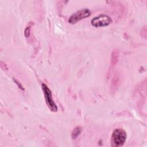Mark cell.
<instances>
[{
    "instance_id": "obj_6",
    "label": "cell",
    "mask_w": 147,
    "mask_h": 147,
    "mask_svg": "<svg viewBox=\"0 0 147 147\" xmlns=\"http://www.w3.org/2000/svg\"><path fill=\"white\" fill-rule=\"evenodd\" d=\"M30 28L29 27H27L25 30V32H24V34H25V36L26 37H28L29 36H30Z\"/></svg>"
},
{
    "instance_id": "obj_1",
    "label": "cell",
    "mask_w": 147,
    "mask_h": 147,
    "mask_svg": "<svg viewBox=\"0 0 147 147\" xmlns=\"http://www.w3.org/2000/svg\"><path fill=\"white\" fill-rule=\"evenodd\" d=\"M127 134L125 130L121 128L115 129L112 133L110 144L113 147L122 146L126 142Z\"/></svg>"
},
{
    "instance_id": "obj_2",
    "label": "cell",
    "mask_w": 147,
    "mask_h": 147,
    "mask_svg": "<svg viewBox=\"0 0 147 147\" xmlns=\"http://www.w3.org/2000/svg\"><path fill=\"white\" fill-rule=\"evenodd\" d=\"M41 88L43 92L44 99L47 107L51 111L56 112L57 111L58 108L56 103L54 102L53 99L51 90L45 83H42Z\"/></svg>"
},
{
    "instance_id": "obj_5",
    "label": "cell",
    "mask_w": 147,
    "mask_h": 147,
    "mask_svg": "<svg viewBox=\"0 0 147 147\" xmlns=\"http://www.w3.org/2000/svg\"><path fill=\"white\" fill-rule=\"evenodd\" d=\"M82 131V127L80 126L75 127L71 133V137L72 139L76 138L80 134Z\"/></svg>"
},
{
    "instance_id": "obj_3",
    "label": "cell",
    "mask_w": 147,
    "mask_h": 147,
    "mask_svg": "<svg viewBox=\"0 0 147 147\" xmlns=\"http://www.w3.org/2000/svg\"><path fill=\"white\" fill-rule=\"evenodd\" d=\"M113 22L111 18L105 14H101L94 17L91 21V24L95 28L105 27L110 25Z\"/></svg>"
},
{
    "instance_id": "obj_4",
    "label": "cell",
    "mask_w": 147,
    "mask_h": 147,
    "mask_svg": "<svg viewBox=\"0 0 147 147\" xmlns=\"http://www.w3.org/2000/svg\"><path fill=\"white\" fill-rule=\"evenodd\" d=\"M91 15V11L88 9L85 8L80 9L73 13L69 18L68 21L70 24H75L78 22L89 17Z\"/></svg>"
}]
</instances>
